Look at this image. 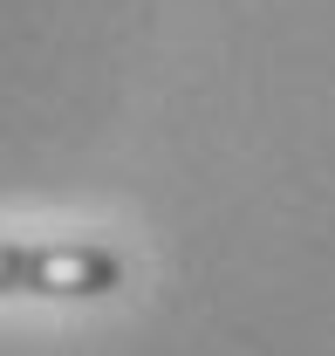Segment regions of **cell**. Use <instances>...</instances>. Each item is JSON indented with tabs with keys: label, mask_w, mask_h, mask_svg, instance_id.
Wrapping results in <instances>:
<instances>
[{
	"label": "cell",
	"mask_w": 335,
	"mask_h": 356,
	"mask_svg": "<svg viewBox=\"0 0 335 356\" xmlns=\"http://www.w3.org/2000/svg\"><path fill=\"white\" fill-rule=\"evenodd\" d=\"M124 288V254L89 240H0V295L96 302Z\"/></svg>",
	"instance_id": "1"
}]
</instances>
